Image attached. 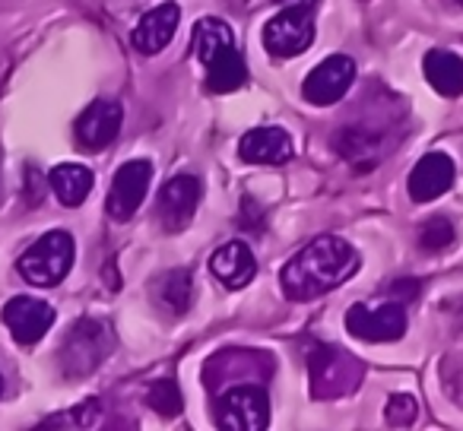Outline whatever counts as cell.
<instances>
[{
	"label": "cell",
	"mask_w": 463,
	"mask_h": 431,
	"mask_svg": "<svg viewBox=\"0 0 463 431\" xmlns=\"http://www.w3.org/2000/svg\"><path fill=\"white\" fill-rule=\"evenodd\" d=\"M203 70H206V89L216 92V96L235 92L248 83V67L235 45L222 48L210 64H203Z\"/></svg>",
	"instance_id": "18"
},
{
	"label": "cell",
	"mask_w": 463,
	"mask_h": 431,
	"mask_svg": "<svg viewBox=\"0 0 463 431\" xmlns=\"http://www.w3.org/2000/svg\"><path fill=\"white\" fill-rule=\"evenodd\" d=\"M73 267V239L67 232H48L20 258L16 270L29 286H58Z\"/></svg>",
	"instance_id": "3"
},
{
	"label": "cell",
	"mask_w": 463,
	"mask_h": 431,
	"mask_svg": "<svg viewBox=\"0 0 463 431\" xmlns=\"http://www.w3.org/2000/svg\"><path fill=\"white\" fill-rule=\"evenodd\" d=\"M353 80H355V61L346 58V54H330V58H324L321 64L305 77L302 96L308 98L311 105H317V108H327V105L340 102V98L346 96Z\"/></svg>",
	"instance_id": "8"
},
{
	"label": "cell",
	"mask_w": 463,
	"mask_h": 431,
	"mask_svg": "<svg viewBox=\"0 0 463 431\" xmlns=\"http://www.w3.org/2000/svg\"><path fill=\"white\" fill-rule=\"evenodd\" d=\"M48 184L64 206H80L92 191V172L86 165H58L48 174Z\"/></svg>",
	"instance_id": "19"
},
{
	"label": "cell",
	"mask_w": 463,
	"mask_h": 431,
	"mask_svg": "<svg viewBox=\"0 0 463 431\" xmlns=\"http://www.w3.org/2000/svg\"><path fill=\"white\" fill-rule=\"evenodd\" d=\"M346 330L365 342H397L406 333V308L400 302L353 305L346 314Z\"/></svg>",
	"instance_id": "6"
},
{
	"label": "cell",
	"mask_w": 463,
	"mask_h": 431,
	"mask_svg": "<svg viewBox=\"0 0 463 431\" xmlns=\"http://www.w3.org/2000/svg\"><path fill=\"white\" fill-rule=\"evenodd\" d=\"M232 26L222 20H216V16H206V20H197V26H194V54L200 58V64H210L213 58H216L222 48L235 45V39H232Z\"/></svg>",
	"instance_id": "20"
},
{
	"label": "cell",
	"mask_w": 463,
	"mask_h": 431,
	"mask_svg": "<svg viewBox=\"0 0 463 431\" xmlns=\"http://www.w3.org/2000/svg\"><path fill=\"white\" fill-rule=\"evenodd\" d=\"M239 155L251 165H283L292 159V140L283 127H254L241 136Z\"/></svg>",
	"instance_id": "14"
},
{
	"label": "cell",
	"mask_w": 463,
	"mask_h": 431,
	"mask_svg": "<svg viewBox=\"0 0 463 431\" xmlns=\"http://www.w3.org/2000/svg\"><path fill=\"white\" fill-rule=\"evenodd\" d=\"M362 267V258L346 239L321 235L308 241L279 273V286L289 302H315L334 292Z\"/></svg>",
	"instance_id": "1"
},
{
	"label": "cell",
	"mask_w": 463,
	"mask_h": 431,
	"mask_svg": "<svg viewBox=\"0 0 463 431\" xmlns=\"http://www.w3.org/2000/svg\"><path fill=\"white\" fill-rule=\"evenodd\" d=\"M178 23H181L178 4H162V7L149 10V14H143V20L137 23L134 35H130V39H134V48L140 54H159L162 48L172 42Z\"/></svg>",
	"instance_id": "15"
},
{
	"label": "cell",
	"mask_w": 463,
	"mask_h": 431,
	"mask_svg": "<svg viewBox=\"0 0 463 431\" xmlns=\"http://www.w3.org/2000/svg\"><path fill=\"white\" fill-rule=\"evenodd\" d=\"M4 323H7L16 342L33 346L54 327V308L48 302H42V298L16 295L4 305Z\"/></svg>",
	"instance_id": "10"
},
{
	"label": "cell",
	"mask_w": 463,
	"mask_h": 431,
	"mask_svg": "<svg viewBox=\"0 0 463 431\" xmlns=\"http://www.w3.org/2000/svg\"><path fill=\"white\" fill-rule=\"evenodd\" d=\"M210 270L229 289H245L258 273V264H254V254L245 241H229L210 258Z\"/></svg>",
	"instance_id": "16"
},
{
	"label": "cell",
	"mask_w": 463,
	"mask_h": 431,
	"mask_svg": "<svg viewBox=\"0 0 463 431\" xmlns=\"http://www.w3.org/2000/svg\"><path fill=\"white\" fill-rule=\"evenodd\" d=\"M315 45V16L308 7H283L264 26V48L273 58H296Z\"/></svg>",
	"instance_id": "5"
},
{
	"label": "cell",
	"mask_w": 463,
	"mask_h": 431,
	"mask_svg": "<svg viewBox=\"0 0 463 431\" xmlns=\"http://www.w3.org/2000/svg\"><path fill=\"white\" fill-rule=\"evenodd\" d=\"M419 416V403L410 397V393H393L391 399H387V422L393 425V428H406V425H412Z\"/></svg>",
	"instance_id": "24"
},
{
	"label": "cell",
	"mask_w": 463,
	"mask_h": 431,
	"mask_svg": "<svg viewBox=\"0 0 463 431\" xmlns=\"http://www.w3.org/2000/svg\"><path fill=\"white\" fill-rule=\"evenodd\" d=\"M200 203V181L194 174H175L172 181H165V187L159 191L156 200V212L165 232H181L191 226L194 212Z\"/></svg>",
	"instance_id": "9"
},
{
	"label": "cell",
	"mask_w": 463,
	"mask_h": 431,
	"mask_svg": "<svg viewBox=\"0 0 463 431\" xmlns=\"http://www.w3.org/2000/svg\"><path fill=\"white\" fill-rule=\"evenodd\" d=\"M454 239H457L454 226L438 216V220H429L422 226V232H419V248L429 251V254H438V251H444V248L454 245Z\"/></svg>",
	"instance_id": "23"
},
{
	"label": "cell",
	"mask_w": 463,
	"mask_h": 431,
	"mask_svg": "<svg viewBox=\"0 0 463 431\" xmlns=\"http://www.w3.org/2000/svg\"><path fill=\"white\" fill-rule=\"evenodd\" d=\"M146 403H149V409H156L165 418L181 416V406H184L181 403V390L175 387V380H156L146 393Z\"/></svg>",
	"instance_id": "22"
},
{
	"label": "cell",
	"mask_w": 463,
	"mask_h": 431,
	"mask_svg": "<svg viewBox=\"0 0 463 431\" xmlns=\"http://www.w3.org/2000/svg\"><path fill=\"white\" fill-rule=\"evenodd\" d=\"M277 4H279V7H315V4H317V0H277Z\"/></svg>",
	"instance_id": "25"
},
{
	"label": "cell",
	"mask_w": 463,
	"mask_h": 431,
	"mask_svg": "<svg viewBox=\"0 0 463 431\" xmlns=\"http://www.w3.org/2000/svg\"><path fill=\"white\" fill-rule=\"evenodd\" d=\"M216 425L225 431H264L270 425V399L264 387L241 384L219 393Z\"/></svg>",
	"instance_id": "4"
},
{
	"label": "cell",
	"mask_w": 463,
	"mask_h": 431,
	"mask_svg": "<svg viewBox=\"0 0 463 431\" xmlns=\"http://www.w3.org/2000/svg\"><path fill=\"white\" fill-rule=\"evenodd\" d=\"M121 121H124L121 105L111 102V98H96V102L77 117V124H73L77 146H83L86 153H99V149H105L118 136Z\"/></svg>",
	"instance_id": "11"
},
{
	"label": "cell",
	"mask_w": 463,
	"mask_h": 431,
	"mask_svg": "<svg viewBox=\"0 0 463 431\" xmlns=\"http://www.w3.org/2000/svg\"><path fill=\"white\" fill-rule=\"evenodd\" d=\"M422 70L429 86L444 98H457L463 96V61L457 58L454 52H444V48H435V52L425 54Z\"/></svg>",
	"instance_id": "17"
},
{
	"label": "cell",
	"mask_w": 463,
	"mask_h": 431,
	"mask_svg": "<svg viewBox=\"0 0 463 431\" xmlns=\"http://www.w3.org/2000/svg\"><path fill=\"white\" fill-rule=\"evenodd\" d=\"M149 181H153V162L146 159H134L124 162L118 168L115 181H111L109 200H105V210L115 222H128L137 210L143 206L149 193Z\"/></svg>",
	"instance_id": "7"
},
{
	"label": "cell",
	"mask_w": 463,
	"mask_h": 431,
	"mask_svg": "<svg viewBox=\"0 0 463 431\" xmlns=\"http://www.w3.org/2000/svg\"><path fill=\"white\" fill-rule=\"evenodd\" d=\"M311 378H315L317 397H336V393H346L349 387H355V380L362 378V361L349 359L340 349L321 346L311 359Z\"/></svg>",
	"instance_id": "12"
},
{
	"label": "cell",
	"mask_w": 463,
	"mask_h": 431,
	"mask_svg": "<svg viewBox=\"0 0 463 431\" xmlns=\"http://www.w3.org/2000/svg\"><path fill=\"white\" fill-rule=\"evenodd\" d=\"M241 4H248V0H241Z\"/></svg>",
	"instance_id": "27"
},
{
	"label": "cell",
	"mask_w": 463,
	"mask_h": 431,
	"mask_svg": "<svg viewBox=\"0 0 463 431\" xmlns=\"http://www.w3.org/2000/svg\"><path fill=\"white\" fill-rule=\"evenodd\" d=\"M460 4H463V0H460Z\"/></svg>",
	"instance_id": "28"
},
{
	"label": "cell",
	"mask_w": 463,
	"mask_h": 431,
	"mask_svg": "<svg viewBox=\"0 0 463 431\" xmlns=\"http://www.w3.org/2000/svg\"><path fill=\"white\" fill-rule=\"evenodd\" d=\"M0 397H4V378H0Z\"/></svg>",
	"instance_id": "26"
},
{
	"label": "cell",
	"mask_w": 463,
	"mask_h": 431,
	"mask_svg": "<svg viewBox=\"0 0 463 431\" xmlns=\"http://www.w3.org/2000/svg\"><path fill=\"white\" fill-rule=\"evenodd\" d=\"M454 178H457V168L450 162V155L444 153H429L416 162V168L410 172V197L416 203H431V200L444 197V193L454 187Z\"/></svg>",
	"instance_id": "13"
},
{
	"label": "cell",
	"mask_w": 463,
	"mask_h": 431,
	"mask_svg": "<svg viewBox=\"0 0 463 431\" xmlns=\"http://www.w3.org/2000/svg\"><path fill=\"white\" fill-rule=\"evenodd\" d=\"M156 302L168 311V314H184L191 308L194 298V286H191V273L187 270H168L165 276L156 279Z\"/></svg>",
	"instance_id": "21"
},
{
	"label": "cell",
	"mask_w": 463,
	"mask_h": 431,
	"mask_svg": "<svg viewBox=\"0 0 463 431\" xmlns=\"http://www.w3.org/2000/svg\"><path fill=\"white\" fill-rule=\"evenodd\" d=\"M115 349V333L105 321L96 317H83L71 327L67 342L61 349V365H64L67 378H86L102 365L105 355Z\"/></svg>",
	"instance_id": "2"
}]
</instances>
